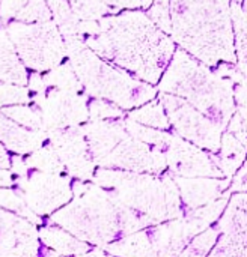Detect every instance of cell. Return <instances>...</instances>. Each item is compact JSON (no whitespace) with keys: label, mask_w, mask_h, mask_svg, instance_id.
I'll use <instances>...</instances> for the list:
<instances>
[{"label":"cell","mask_w":247,"mask_h":257,"mask_svg":"<svg viewBox=\"0 0 247 257\" xmlns=\"http://www.w3.org/2000/svg\"><path fill=\"white\" fill-rule=\"evenodd\" d=\"M95 44L103 57L149 84L161 80L175 54L174 41L166 32L136 11L106 18Z\"/></svg>","instance_id":"obj_1"},{"label":"cell","mask_w":247,"mask_h":257,"mask_svg":"<svg viewBox=\"0 0 247 257\" xmlns=\"http://www.w3.org/2000/svg\"><path fill=\"white\" fill-rule=\"evenodd\" d=\"M229 0H171L172 36L181 50L205 63H235Z\"/></svg>","instance_id":"obj_2"},{"label":"cell","mask_w":247,"mask_h":257,"mask_svg":"<svg viewBox=\"0 0 247 257\" xmlns=\"http://www.w3.org/2000/svg\"><path fill=\"white\" fill-rule=\"evenodd\" d=\"M161 90L177 95L216 123H226L234 111L231 86L214 75L205 63L184 50H177L161 77Z\"/></svg>","instance_id":"obj_3"},{"label":"cell","mask_w":247,"mask_h":257,"mask_svg":"<svg viewBox=\"0 0 247 257\" xmlns=\"http://www.w3.org/2000/svg\"><path fill=\"white\" fill-rule=\"evenodd\" d=\"M160 101L181 134L190 137L192 140H198L199 143H208L210 148H216V122H213L211 119H205L198 108L177 95L164 92Z\"/></svg>","instance_id":"obj_4"},{"label":"cell","mask_w":247,"mask_h":257,"mask_svg":"<svg viewBox=\"0 0 247 257\" xmlns=\"http://www.w3.org/2000/svg\"><path fill=\"white\" fill-rule=\"evenodd\" d=\"M231 11L234 24L235 65L238 71L247 77V12L237 2H232Z\"/></svg>","instance_id":"obj_5"},{"label":"cell","mask_w":247,"mask_h":257,"mask_svg":"<svg viewBox=\"0 0 247 257\" xmlns=\"http://www.w3.org/2000/svg\"><path fill=\"white\" fill-rule=\"evenodd\" d=\"M131 116L134 119H137L139 122H143L148 125H154V126H160V128L168 126V117L164 114L163 105H160V104H149L146 107H142V108L136 110Z\"/></svg>","instance_id":"obj_6"},{"label":"cell","mask_w":247,"mask_h":257,"mask_svg":"<svg viewBox=\"0 0 247 257\" xmlns=\"http://www.w3.org/2000/svg\"><path fill=\"white\" fill-rule=\"evenodd\" d=\"M243 9L247 12V0H243Z\"/></svg>","instance_id":"obj_7"},{"label":"cell","mask_w":247,"mask_h":257,"mask_svg":"<svg viewBox=\"0 0 247 257\" xmlns=\"http://www.w3.org/2000/svg\"><path fill=\"white\" fill-rule=\"evenodd\" d=\"M232 2H237V3H241L243 0H232Z\"/></svg>","instance_id":"obj_8"}]
</instances>
